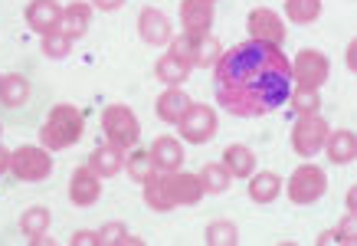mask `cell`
<instances>
[{"label": "cell", "mask_w": 357, "mask_h": 246, "mask_svg": "<svg viewBox=\"0 0 357 246\" xmlns=\"http://www.w3.org/2000/svg\"><path fill=\"white\" fill-rule=\"evenodd\" d=\"M217 75V102L236 118H262L285 106L292 92V63L282 46L246 40L223 50Z\"/></svg>", "instance_id": "cell-1"}, {"label": "cell", "mask_w": 357, "mask_h": 246, "mask_svg": "<svg viewBox=\"0 0 357 246\" xmlns=\"http://www.w3.org/2000/svg\"><path fill=\"white\" fill-rule=\"evenodd\" d=\"M82 131H86V112L63 102V106L50 108L43 129H40V145L46 151H66L82 138Z\"/></svg>", "instance_id": "cell-2"}, {"label": "cell", "mask_w": 357, "mask_h": 246, "mask_svg": "<svg viewBox=\"0 0 357 246\" xmlns=\"http://www.w3.org/2000/svg\"><path fill=\"white\" fill-rule=\"evenodd\" d=\"M102 131H105V141L119 145L121 151H131L141 138V122L128 106L115 102V106H105V112H102Z\"/></svg>", "instance_id": "cell-3"}, {"label": "cell", "mask_w": 357, "mask_h": 246, "mask_svg": "<svg viewBox=\"0 0 357 246\" xmlns=\"http://www.w3.org/2000/svg\"><path fill=\"white\" fill-rule=\"evenodd\" d=\"M10 174L17 181L40 184L53 174V158L43 145H20L17 151H10Z\"/></svg>", "instance_id": "cell-4"}, {"label": "cell", "mask_w": 357, "mask_h": 246, "mask_svg": "<svg viewBox=\"0 0 357 246\" xmlns=\"http://www.w3.org/2000/svg\"><path fill=\"white\" fill-rule=\"evenodd\" d=\"M325 191H328V174H325V168H318L312 161L298 164L289 174V201L298 203V207H308V203L321 201Z\"/></svg>", "instance_id": "cell-5"}, {"label": "cell", "mask_w": 357, "mask_h": 246, "mask_svg": "<svg viewBox=\"0 0 357 246\" xmlns=\"http://www.w3.org/2000/svg\"><path fill=\"white\" fill-rule=\"evenodd\" d=\"M331 125L325 122L321 112H312V115H298V122L292 125V148L298 158H314L318 151L325 148V138Z\"/></svg>", "instance_id": "cell-6"}, {"label": "cell", "mask_w": 357, "mask_h": 246, "mask_svg": "<svg viewBox=\"0 0 357 246\" xmlns=\"http://www.w3.org/2000/svg\"><path fill=\"white\" fill-rule=\"evenodd\" d=\"M331 75V63L321 50H298L292 59V86H305V89H321Z\"/></svg>", "instance_id": "cell-7"}, {"label": "cell", "mask_w": 357, "mask_h": 246, "mask_svg": "<svg viewBox=\"0 0 357 246\" xmlns=\"http://www.w3.org/2000/svg\"><path fill=\"white\" fill-rule=\"evenodd\" d=\"M177 129H181L187 145H206L217 135V112L204 106V102H190L187 112L181 115V122H177Z\"/></svg>", "instance_id": "cell-8"}, {"label": "cell", "mask_w": 357, "mask_h": 246, "mask_svg": "<svg viewBox=\"0 0 357 246\" xmlns=\"http://www.w3.org/2000/svg\"><path fill=\"white\" fill-rule=\"evenodd\" d=\"M246 30H249V40H259V43H272V46H282L285 43V23L275 10L269 7H252L246 17Z\"/></svg>", "instance_id": "cell-9"}, {"label": "cell", "mask_w": 357, "mask_h": 246, "mask_svg": "<svg viewBox=\"0 0 357 246\" xmlns=\"http://www.w3.org/2000/svg\"><path fill=\"white\" fill-rule=\"evenodd\" d=\"M59 20H63V3L59 0H30L26 3V27L33 33H56L59 30Z\"/></svg>", "instance_id": "cell-10"}, {"label": "cell", "mask_w": 357, "mask_h": 246, "mask_svg": "<svg viewBox=\"0 0 357 246\" xmlns=\"http://www.w3.org/2000/svg\"><path fill=\"white\" fill-rule=\"evenodd\" d=\"M138 33L148 46H167L174 36V27L167 20V13H161L158 7H144L138 13Z\"/></svg>", "instance_id": "cell-11"}, {"label": "cell", "mask_w": 357, "mask_h": 246, "mask_svg": "<svg viewBox=\"0 0 357 246\" xmlns=\"http://www.w3.org/2000/svg\"><path fill=\"white\" fill-rule=\"evenodd\" d=\"M102 197V178L92 168H76L69 178V201L76 207H92Z\"/></svg>", "instance_id": "cell-12"}, {"label": "cell", "mask_w": 357, "mask_h": 246, "mask_svg": "<svg viewBox=\"0 0 357 246\" xmlns=\"http://www.w3.org/2000/svg\"><path fill=\"white\" fill-rule=\"evenodd\" d=\"M167 187H171V197H174V207H197L204 201V184L200 178L190 171H171L167 174Z\"/></svg>", "instance_id": "cell-13"}, {"label": "cell", "mask_w": 357, "mask_h": 246, "mask_svg": "<svg viewBox=\"0 0 357 246\" xmlns=\"http://www.w3.org/2000/svg\"><path fill=\"white\" fill-rule=\"evenodd\" d=\"M148 154H151L154 171H161V174H171L184 164V145H181L177 138H171V135L154 138V145L148 148Z\"/></svg>", "instance_id": "cell-14"}, {"label": "cell", "mask_w": 357, "mask_h": 246, "mask_svg": "<svg viewBox=\"0 0 357 246\" xmlns=\"http://www.w3.org/2000/svg\"><path fill=\"white\" fill-rule=\"evenodd\" d=\"M181 27L190 36H204L213 27V3L206 0H181Z\"/></svg>", "instance_id": "cell-15"}, {"label": "cell", "mask_w": 357, "mask_h": 246, "mask_svg": "<svg viewBox=\"0 0 357 246\" xmlns=\"http://www.w3.org/2000/svg\"><path fill=\"white\" fill-rule=\"evenodd\" d=\"M89 27H92V3H86V0H76V3H69V7H63V20H59V33H66V36H69L73 43L86 36Z\"/></svg>", "instance_id": "cell-16"}, {"label": "cell", "mask_w": 357, "mask_h": 246, "mask_svg": "<svg viewBox=\"0 0 357 246\" xmlns=\"http://www.w3.org/2000/svg\"><path fill=\"white\" fill-rule=\"evenodd\" d=\"M125 154L128 151H121L119 145H112V141H105V145H98L96 151H92V158H89V168L105 181V178H115V174L125 171Z\"/></svg>", "instance_id": "cell-17"}, {"label": "cell", "mask_w": 357, "mask_h": 246, "mask_svg": "<svg viewBox=\"0 0 357 246\" xmlns=\"http://www.w3.org/2000/svg\"><path fill=\"white\" fill-rule=\"evenodd\" d=\"M187 106H190V96H187L181 86H167V92H161L158 96V102H154V115L161 118L164 125H177L181 122V115L187 112Z\"/></svg>", "instance_id": "cell-18"}, {"label": "cell", "mask_w": 357, "mask_h": 246, "mask_svg": "<svg viewBox=\"0 0 357 246\" xmlns=\"http://www.w3.org/2000/svg\"><path fill=\"white\" fill-rule=\"evenodd\" d=\"M325 151H328V161H331V164H354V158H357V135L351 129L328 131Z\"/></svg>", "instance_id": "cell-19"}, {"label": "cell", "mask_w": 357, "mask_h": 246, "mask_svg": "<svg viewBox=\"0 0 357 246\" xmlns=\"http://www.w3.org/2000/svg\"><path fill=\"white\" fill-rule=\"evenodd\" d=\"M282 194V178L275 171H252L249 174V201L252 203H272Z\"/></svg>", "instance_id": "cell-20"}, {"label": "cell", "mask_w": 357, "mask_h": 246, "mask_svg": "<svg viewBox=\"0 0 357 246\" xmlns=\"http://www.w3.org/2000/svg\"><path fill=\"white\" fill-rule=\"evenodd\" d=\"M144 187V203L151 207L154 214H167L174 210V197H171V187H167V174L154 171L148 181L141 184Z\"/></svg>", "instance_id": "cell-21"}, {"label": "cell", "mask_w": 357, "mask_h": 246, "mask_svg": "<svg viewBox=\"0 0 357 246\" xmlns=\"http://www.w3.org/2000/svg\"><path fill=\"white\" fill-rule=\"evenodd\" d=\"M220 164H223L233 178H249V174L256 171V154H252V148L233 141V145L223 148V161H220Z\"/></svg>", "instance_id": "cell-22"}, {"label": "cell", "mask_w": 357, "mask_h": 246, "mask_svg": "<svg viewBox=\"0 0 357 246\" xmlns=\"http://www.w3.org/2000/svg\"><path fill=\"white\" fill-rule=\"evenodd\" d=\"M26 99H30V82H26V75H20V73L0 75V102H3V106L20 108V106H26Z\"/></svg>", "instance_id": "cell-23"}, {"label": "cell", "mask_w": 357, "mask_h": 246, "mask_svg": "<svg viewBox=\"0 0 357 246\" xmlns=\"http://www.w3.org/2000/svg\"><path fill=\"white\" fill-rule=\"evenodd\" d=\"M154 75H158V82H164V86H184L187 79H190V66L181 63L174 53H164L154 63Z\"/></svg>", "instance_id": "cell-24"}, {"label": "cell", "mask_w": 357, "mask_h": 246, "mask_svg": "<svg viewBox=\"0 0 357 246\" xmlns=\"http://www.w3.org/2000/svg\"><path fill=\"white\" fill-rule=\"evenodd\" d=\"M223 56V46L213 33H204V36H194V66L197 69H213Z\"/></svg>", "instance_id": "cell-25"}, {"label": "cell", "mask_w": 357, "mask_h": 246, "mask_svg": "<svg viewBox=\"0 0 357 246\" xmlns=\"http://www.w3.org/2000/svg\"><path fill=\"white\" fill-rule=\"evenodd\" d=\"M197 178H200V184H204V194H223L229 184H233V174H229L220 161H206Z\"/></svg>", "instance_id": "cell-26"}, {"label": "cell", "mask_w": 357, "mask_h": 246, "mask_svg": "<svg viewBox=\"0 0 357 246\" xmlns=\"http://www.w3.org/2000/svg\"><path fill=\"white\" fill-rule=\"evenodd\" d=\"M285 17L298 27H308L321 17V0H285Z\"/></svg>", "instance_id": "cell-27"}, {"label": "cell", "mask_w": 357, "mask_h": 246, "mask_svg": "<svg viewBox=\"0 0 357 246\" xmlns=\"http://www.w3.org/2000/svg\"><path fill=\"white\" fill-rule=\"evenodd\" d=\"M50 224H53V214L46 210V207H30V210H23V217H20V230H23V236H40V233H46L50 230Z\"/></svg>", "instance_id": "cell-28"}, {"label": "cell", "mask_w": 357, "mask_h": 246, "mask_svg": "<svg viewBox=\"0 0 357 246\" xmlns=\"http://www.w3.org/2000/svg\"><path fill=\"white\" fill-rule=\"evenodd\" d=\"M289 106L298 112V115H312V112H321V92L318 89H305V86H292L289 99H285Z\"/></svg>", "instance_id": "cell-29"}, {"label": "cell", "mask_w": 357, "mask_h": 246, "mask_svg": "<svg viewBox=\"0 0 357 246\" xmlns=\"http://www.w3.org/2000/svg\"><path fill=\"white\" fill-rule=\"evenodd\" d=\"M144 240L135 236L125 224H105L98 230V246H141Z\"/></svg>", "instance_id": "cell-30"}, {"label": "cell", "mask_w": 357, "mask_h": 246, "mask_svg": "<svg viewBox=\"0 0 357 246\" xmlns=\"http://www.w3.org/2000/svg\"><path fill=\"white\" fill-rule=\"evenodd\" d=\"M206 246H236L239 243V230L233 220H213V224L206 226L204 233Z\"/></svg>", "instance_id": "cell-31"}, {"label": "cell", "mask_w": 357, "mask_h": 246, "mask_svg": "<svg viewBox=\"0 0 357 246\" xmlns=\"http://www.w3.org/2000/svg\"><path fill=\"white\" fill-rule=\"evenodd\" d=\"M125 171L131 174V181H135V184H144V181H148V178L154 174L151 154H148V151L131 148V154H125Z\"/></svg>", "instance_id": "cell-32"}, {"label": "cell", "mask_w": 357, "mask_h": 246, "mask_svg": "<svg viewBox=\"0 0 357 246\" xmlns=\"http://www.w3.org/2000/svg\"><path fill=\"white\" fill-rule=\"evenodd\" d=\"M43 53L50 56V59H66V56L73 53V40L66 36V33H46L43 36Z\"/></svg>", "instance_id": "cell-33"}, {"label": "cell", "mask_w": 357, "mask_h": 246, "mask_svg": "<svg viewBox=\"0 0 357 246\" xmlns=\"http://www.w3.org/2000/svg\"><path fill=\"white\" fill-rule=\"evenodd\" d=\"M171 53L181 59V63H187L190 69H194V36L190 33H181V36H171Z\"/></svg>", "instance_id": "cell-34"}, {"label": "cell", "mask_w": 357, "mask_h": 246, "mask_svg": "<svg viewBox=\"0 0 357 246\" xmlns=\"http://www.w3.org/2000/svg\"><path fill=\"white\" fill-rule=\"evenodd\" d=\"M335 236H337V243H344V246H354L357 243V210H347L344 220L337 224Z\"/></svg>", "instance_id": "cell-35"}, {"label": "cell", "mask_w": 357, "mask_h": 246, "mask_svg": "<svg viewBox=\"0 0 357 246\" xmlns=\"http://www.w3.org/2000/svg\"><path fill=\"white\" fill-rule=\"evenodd\" d=\"M69 243L73 246H98V230H76V233L69 236Z\"/></svg>", "instance_id": "cell-36"}, {"label": "cell", "mask_w": 357, "mask_h": 246, "mask_svg": "<svg viewBox=\"0 0 357 246\" xmlns=\"http://www.w3.org/2000/svg\"><path fill=\"white\" fill-rule=\"evenodd\" d=\"M92 7H96V10H102V13H115V10H121V7H125V0H92Z\"/></svg>", "instance_id": "cell-37"}, {"label": "cell", "mask_w": 357, "mask_h": 246, "mask_svg": "<svg viewBox=\"0 0 357 246\" xmlns=\"http://www.w3.org/2000/svg\"><path fill=\"white\" fill-rule=\"evenodd\" d=\"M347 69H351V73L357 69V43H354V40L347 43Z\"/></svg>", "instance_id": "cell-38"}, {"label": "cell", "mask_w": 357, "mask_h": 246, "mask_svg": "<svg viewBox=\"0 0 357 246\" xmlns=\"http://www.w3.org/2000/svg\"><path fill=\"white\" fill-rule=\"evenodd\" d=\"M7 171H10V151L0 145V178H3Z\"/></svg>", "instance_id": "cell-39"}, {"label": "cell", "mask_w": 357, "mask_h": 246, "mask_svg": "<svg viewBox=\"0 0 357 246\" xmlns=\"http://www.w3.org/2000/svg\"><path fill=\"white\" fill-rule=\"evenodd\" d=\"M318 243H321V246H325V243H337L335 230H328V233H321V236H318Z\"/></svg>", "instance_id": "cell-40"}, {"label": "cell", "mask_w": 357, "mask_h": 246, "mask_svg": "<svg viewBox=\"0 0 357 246\" xmlns=\"http://www.w3.org/2000/svg\"><path fill=\"white\" fill-rule=\"evenodd\" d=\"M357 207V191H347V210H354Z\"/></svg>", "instance_id": "cell-41"}, {"label": "cell", "mask_w": 357, "mask_h": 246, "mask_svg": "<svg viewBox=\"0 0 357 246\" xmlns=\"http://www.w3.org/2000/svg\"><path fill=\"white\" fill-rule=\"evenodd\" d=\"M206 3H217V0H206Z\"/></svg>", "instance_id": "cell-42"}, {"label": "cell", "mask_w": 357, "mask_h": 246, "mask_svg": "<svg viewBox=\"0 0 357 246\" xmlns=\"http://www.w3.org/2000/svg\"><path fill=\"white\" fill-rule=\"evenodd\" d=\"M0 131H3V129H0Z\"/></svg>", "instance_id": "cell-43"}]
</instances>
